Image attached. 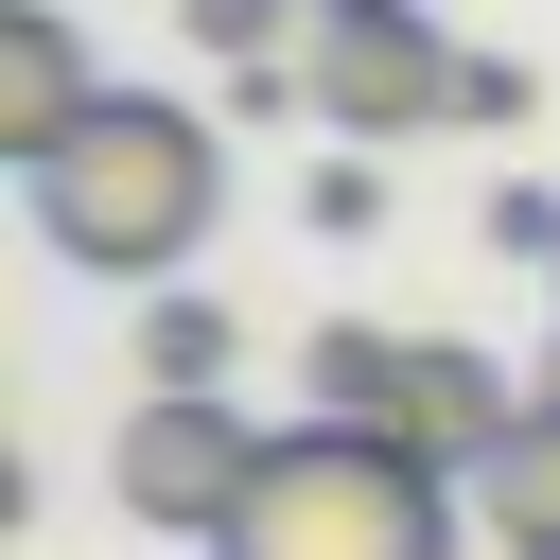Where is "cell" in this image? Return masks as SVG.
<instances>
[{"mask_svg": "<svg viewBox=\"0 0 560 560\" xmlns=\"http://www.w3.org/2000/svg\"><path fill=\"white\" fill-rule=\"evenodd\" d=\"M18 192H35L52 262H88V280H175V262L210 245V210H228V140H210L192 105H158V88H105Z\"/></svg>", "mask_w": 560, "mask_h": 560, "instance_id": "obj_1", "label": "cell"}, {"mask_svg": "<svg viewBox=\"0 0 560 560\" xmlns=\"http://www.w3.org/2000/svg\"><path fill=\"white\" fill-rule=\"evenodd\" d=\"M210 560H455V472H420L368 420H298Z\"/></svg>", "mask_w": 560, "mask_h": 560, "instance_id": "obj_2", "label": "cell"}, {"mask_svg": "<svg viewBox=\"0 0 560 560\" xmlns=\"http://www.w3.org/2000/svg\"><path fill=\"white\" fill-rule=\"evenodd\" d=\"M262 472H280V438H262L228 385H140V420H122V525H158V542H228Z\"/></svg>", "mask_w": 560, "mask_h": 560, "instance_id": "obj_3", "label": "cell"}, {"mask_svg": "<svg viewBox=\"0 0 560 560\" xmlns=\"http://www.w3.org/2000/svg\"><path fill=\"white\" fill-rule=\"evenodd\" d=\"M298 105H315L332 140H420V122H455V52H438L420 0H315Z\"/></svg>", "mask_w": 560, "mask_h": 560, "instance_id": "obj_4", "label": "cell"}, {"mask_svg": "<svg viewBox=\"0 0 560 560\" xmlns=\"http://www.w3.org/2000/svg\"><path fill=\"white\" fill-rule=\"evenodd\" d=\"M368 438H402L420 472H455V490H472V472H490V455L525 438V385H508L490 350H455V332H420V350H402V402H385Z\"/></svg>", "mask_w": 560, "mask_h": 560, "instance_id": "obj_5", "label": "cell"}, {"mask_svg": "<svg viewBox=\"0 0 560 560\" xmlns=\"http://www.w3.org/2000/svg\"><path fill=\"white\" fill-rule=\"evenodd\" d=\"M88 105H105V88H88L70 18H52V0H0V158L35 175V158H52L70 122H88Z\"/></svg>", "mask_w": 560, "mask_h": 560, "instance_id": "obj_6", "label": "cell"}, {"mask_svg": "<svg viewBox=\"0 0 560 560\" xmlns=\"http://www.w3.org/2000/svg\"><path fill=\"white\" fill-rule=\"evenodd\" d=\"M472 508H490V542H508V560H560V402H525V438L472 472Z\"/></svg>", "mask_w": 560, "mask_h": 560, "instance_id": "obj_7", "label": "cell"}, {"mask_svg": "<svg viewBox=\"0 0 560 560\" xmlns=\"http://www.w3.org/2000/svg\"><path fill=\"white\" fill-rule=\"evenodd\" d=\"M402 350H420V332H368V315H332V332L298 350V402H315V420H385V402H402Z\"/></svg>", "mask_w": 560, "mask_h": 560, "instance_id": "obj_8", "label": "cell"}, {"mask_svg": "<svg viewBox=\"0 0 560 560\" xmlns=\"http://www.w3.org/2000/svg\"><path fill=\"white\" fill-rule=\"evenodd\" d=\"M140 385H228V315L210 298H158L140 315Z\"/></svg>", "mask_w": 560, "mask_h": 560, "instance_id": "obj_9", "label": "cell"}, {"mask_svg": "<svg viewBox=\"0 0 560 560\" xmlns=\"http://www.w3.org/2000/svg\"><path fill=\"white\" fill-rule=\"evenodd\" d=\"M490 245H508V262H560V192L508 175V192H490Z\"/></svg>", "mask_w": 560, "mask_h": 560, "instance_id": "obj_10", "label": "cell"}, {"mask_svg": "<svg viewBox=\"0 0 560 560\" xmlns=\"http://www.w3.org/2000/svg\"><path fill=\"white\" fill-rule=\"evenodd\" d=\"M455 122H525V70L508 52H455Z\"/></svg>", "mask_w": 560, "mask_h": 560, "instance_id": "obj_11", "label": "cell"}, {"mask_svg": "<svg viewBox=\"0 0 560 560\" xmlns=\"http://www.w3.org/2000/svg\"><path fill=\"white\" fill-rule=\"evenodd\" d=\"M525 402H560V332H542V368H525Z\"/></svg>", "mask_w": 560, "mask_h": 560, "instance_id": "obj_12", "label": "cell"}]
</instances>
